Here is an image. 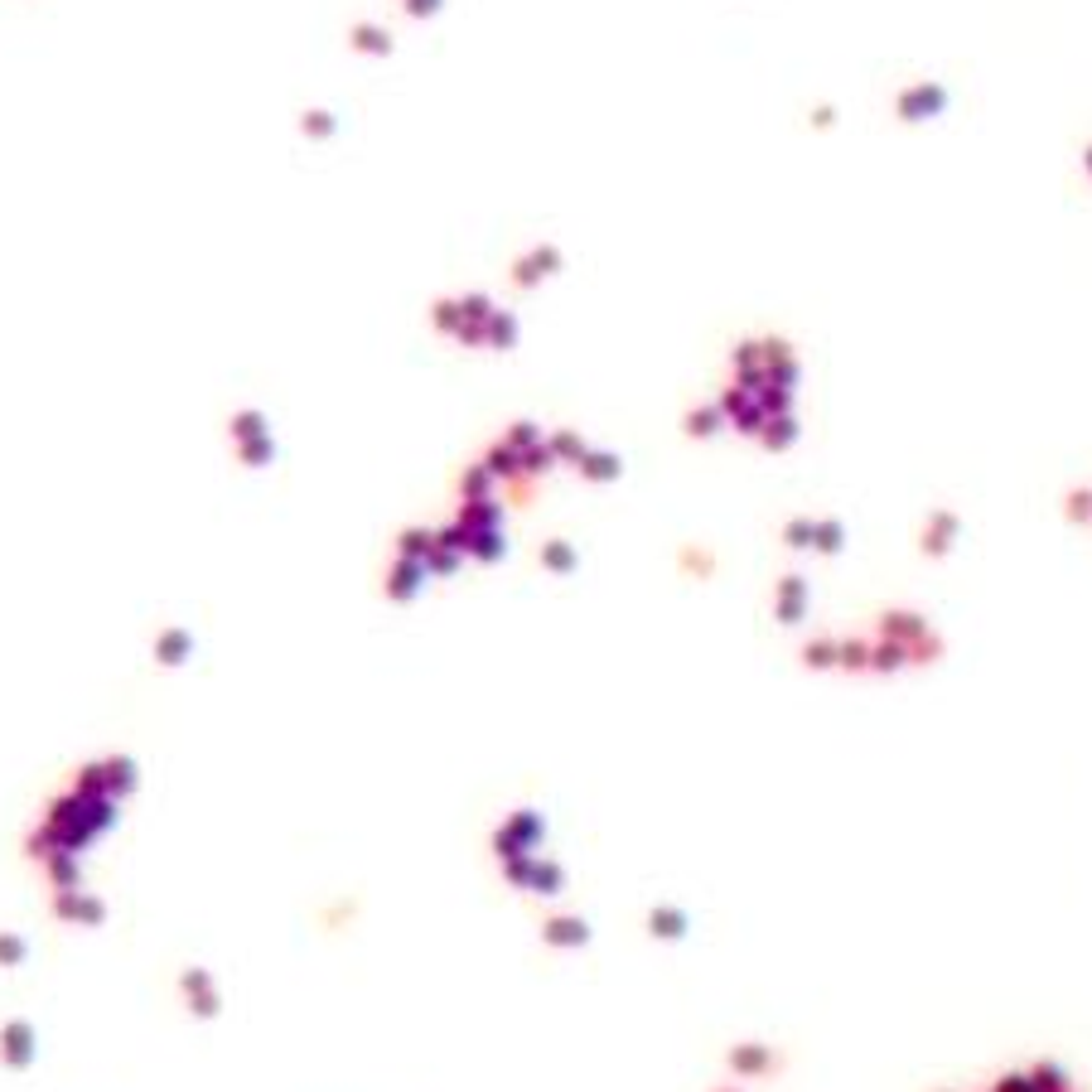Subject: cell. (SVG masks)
<instances>
[{
  "instance_id": "1",
  "label": "cell",
  "mask_w": 1092,
  "mask_h": 1092,
  "mask_svg": "<svg viewBox=\"0 0 1092 1092\" xmlns=\"http://www.w3.org/2000/svg\"><path fill=\"white\" fill-rule=\"evenodd\" d=\"M773 609H778V619H784V623H803V614H808V585L798 576H788L784 590L773 595Z\"/></svg>"
},
{
  "instance_id": "2",
  "label": "cell",
  "mask_w": 1092,
  "mask_h": 1092,
  "mask_svg": "<svg viewBox=\"0 0 1092 1092\" xmlns=\"http://www.w3.org/2000/svg\"><path fill=\"white\" fill-rule=\"evenodd\" d=\"M686 914L682 909H672V904H662V909H653L648 914V933L653 938H662V943H677V938H686Z\"/></svg>"
},
{
  "instance_id": "3",
  "label": "cell",
  "mask_w": 1092,
  "mask_h": 1092,
  "mask_svg": "<svg viewBox=\"0 0 1092 1092\" xmlns=\"http://www.w3.org/2000/svg\"><path fill=\"white\" fill-rule=\"evenodd\" d=\"M546 938H552L556 948H580V943L590 938V933H585V923H580V918H556L552 928H546Z\"/></svg>"
},
{
  "instance_id": "4",
  "label": "cell",
  "mask_w": 1092,
  "mask_h": 1092,
  "mask_svg": "<svg viewBox=\"0 0 1092 1092\" xmlns=\"http://www.w3.org/2000/svg\"><path fill=\"white\" fill-rule=\"evenodd\" d=\"M808 667H841V639H817L803 648Z\"/></svg>"
},
{
  "instance_id": "5",
  "label": "cell",
  "mask_w": 1092,
  "mask_h": 1092,
  "mask_svg": "<svg viewBox=\"0 0 1092 1092\" xmlns=\"http://www.w3.org/2000/svg\"><path fill=\"white\" fill-rule=\"evenodd\" d=\"M841 667L871 672V643H866V639H850V643H841Z\"/></svg>"
},
{
  "instance_id": "6",
  "label": "cell",
  "mask_w": 1092,
  "mask_h": 1092,
  "mask_svg": "<svg viewBox=\"0 0 1092 1092\" xmlns=\"http://www.w3.org/2000/svg\"><path fill=\"white\" fill-rule=\"evenodd\" d=\"M764 1063H768L764 1049H740V1054H735V1068H745V1073H754V1068H764Z\"/></svg>"
},
{
  "instance_id": "7",
  "label": "cell",
  "mask_w": 1092,
  "mask_h": 1092,
  "mask_svg": "<svg viewBox=\"0 0 1092 1092\" xmlns=\"http://www.w3.org/2000/svg\"><path fill=\"white\" fill-rule=\"evenodd\" d=\"M948 536H953V522H938V532H933V552H943V546H948Z\"/></svg>"
},
{
  "instance_id": "8",
  "label": "cell",
  "mask_w": 1092,
  "mask_h": 1092,
  "mask_svg": "<svg viewBox=\"0 0 1092 1092\" xmlns=\"http://www.w3.org/2000/svg\"><path fill=\"white\" fill-rule=\"evenodd\" d=\"M358 44H363V49H387V39H382L377 30H363V34H358Z\"/></svg>"
},
{
  "instance_id": "9",
  "label": "cell",
  "mask_w": 1092,
  "mask_h": 1092,
  "mask_svg": "<svg viewBox=\"0 0 1092 1092\" xmlns=\"http://www.w3.org/2000/svg\"><path fill=\"white\" fill-rule=\"evenodd\" d=\"M304 131H320V136H325V131H329V116H325V112H315V116H304Z\"/></svg>"
}]
</instances>
